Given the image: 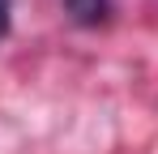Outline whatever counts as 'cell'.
Segmentation results:
<instances>
[{"instance_id":"obj_1","label":"cell","mask_w":158,"mask_h":154,"mask_svg":"<svg viewBox=\"0 0 158 154\" xmlns=\"http://www.w3.org/2000/svg\"><path fill=\"white\" fill-rule=\"evenodd\" d=\"M64 9L73 13V22L81 26H98L107 17V9H111V0H64Z\"/></svg>"},{"instance_id":"obj_2","label":"cell","mask_w":158,"mask_h":154,"mask_svg":"<svg viewBox=\"0 0 158 154\" xmlns=\"http://www.w3.org/2000/svg\"><path fill=\"white\" fill-rule=\"evenodd\" d=\"M9 34V0H0V39Z\"/></svg>"}]
</instances>
